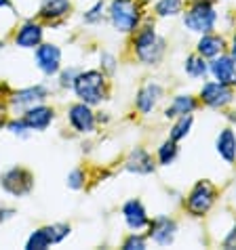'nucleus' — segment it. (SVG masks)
<instances>
[{
    "label": "nucleus",
    "mask_w": 236,
    "mask_h": 250,
    "mask_svg": "<svg viewBox=\"0 0 236 250\" xmlns=\"http://www.w3.org/2000/svg\"><path fill=\"white\" fill-rule=\"evenodd\" d=\"M70 11V0H45L43 9H40V17L45 19H59Z\"/></svg>",
    "instance_id": "6ab92c4d"
},
{
    "label": "nucleus",
    "mask_w": 236,
    "mask_h": 250,
    "mask_svg": "<svg viewBox=\"0 0 236 250\" xmlns=\"http://www.w3.org/2000/svg\"><path fill=\"white\" fill-rule=\"evenodd\" d=\"M161 95H163V91H161V86L158 84H145L142 91H140V95H137V107L142 109L143 114H148V112H152L154 109V105L158 103V99H161Z\"/></svg>",
    "instance_id": "2eb2a0df"
},
{
    "label": "nucleus",
    "mask_w": 236,
    "mask_h": 250,
    "mask_svg": "<svg viewBox=\"0 0 236 250\" xmlns=\"http://www.w3.org/2000/svg\"><path fill=\"white\" fill-rule=\"evenodd\" d=\"M45 231L48 235V240H51V244H57V242H61L68 233H70V227L64 225V223H59V225H48V227H45Z\"/></svg>",
    "instance_id": "a878e982"
},
{
    "label": "nucleus",
    "mask_w": 236,
    "mask_h": 250,
    "mask_svg": "<svg viewBox=\"0 0 236 250\" xmlns=\"http://www.w3.org/2000/svg\"><path fill=\"white\" fill-rule=\"evenodd\" d=\"M6 6H11L9 0H0V9H6Z\"/></svg>",
    "instance_id": "f704fd0d"
},
{
    "label": "nucleus",
    "mask_w": 236,
    "mask_h": 250,
    "mask_svg": "<svg viewBox=\"0 0 236 250\" xmlns=\"http://www.w3.org/2000/svg\"><path fill=\"white\" fill-rule=\"evenodd\" d=\"M36 63L47 76L57 74L61 63V51L55 44H40L36 51Z\"/></svg>",
    "instance_id": "0eeeda50"
},
{
    "label": "nucleus",
    "mask_w": 236,
    "mask_h": 250,
    "mask_svg": "<svg viewBox=\"0 0 236 250\" xmlns=\"http://www.w3.org/2000/svg\"><path fill=\"white\" fill-rule=\"evenodd\" d=\"M110 19L118 32H133L140 23V6L135 0H112Z\"/></svg>",
    "instance_id": "f03ea898"
},
{
    "label": "nucleus",
    "mask_w": 236,
    "mask_h": 250,
    "mask_svg": "<svg viewBox=\"0 0 236 250\" xmlns=\"http://www.w3.org/2000/svg\"><path fill=\"white\" fill-rule=\"evenodd\" d=\"M101 61H103V65H106L108 72H114V57H110V55H103Z\"/></svg>",
    "instance_id": "473e14b6"
},
{
    "label": "nucleus",
    "mask_w": 236,
    "mask_h": 250,
    "mask_svg": "<svg viewBox=\"0 0 236 250\" xmlns=\"http://www.w3.org/2000/svg\"><path fill=\"white\" fill-rule=\"evenodd\" d=\"M74 91L82 99V103H89V105L99 103L101 99H106V80H103V74L95 72V69L76 74Z\"/></svg>",
    "instance_id": "f257e3e1"
},
{
    "label": "nucleus",
    "mask_w": 236,
    "mask_h": 250,
    "mask_svg": "<svg viewBox=\"0 0 236 250\" xmlns=\"http://www.w3.org/2000/svg\"><path fill=\"white\" fill-rule=\"evenodd\" d=\"M135 51H137V57H140L143 63H156V61L163 57L165 42H163V38L156 36V32L152 30V27H143V30L137 34Z\"/></svg>",
    "instance_id": "7ed1b4c3"
},
{
    "label": "nucleus",
    "mask_w": 236,
    "mask_h": 250,
    "mask_svg": "<svg viewBox=\"0 0 236 250\" xmlns=\"http://www.w3.org/2000/svg\"><path fill=\"white\" fill-rule=\"evenodd\" d=\"M211 72L213 76L217 78L221 84H236V67L232 63V59L230 57H219V59H215L213 61V65H211Z\"/></svg>",
    "instance_id": "f8f14e48"
},
{
    "label": "nucleus",
    "mask_w": 236,
    "mask_h": 250,
    "mask_svg": "<svg viewBox=\"0 0 236 250\" xmlns=\"http://www.w3.org/2000/svg\"><path fill=\"white\" fill-rule=\"evenodd\" d=\"M221 48H224V40L219 36H203V40L198 42V53L203 57H215L221 53Z\"/></svg>",
    "instance_id": "412c9836"
},
{
    "label": "nucleus",
    "mask_w": 236,
    "mask_h": 250,
    "mask_svg": "<svg viewBox=\"0 0 236 250\" xmlns=\"http://www.w3.org/2000/svg\"><path fill=\"white\" fill-rule=\"evenodd\" d=\"M48 244H51V240H48V235L45 231V227L43 229H38V231H34L30 235V240H27V250H45Z\"/></svg>",
    "instance_id": "4be33fe9"
},
{
    "label": "nucleus",
    "mask_w": 236,
    "mask_h": 250,
    "mask_svg": "<svg viewBox=\"0 0 236 250\" xmlns=\"http://www.w3.org/2000/svg\"><path fill=\"white\" fill-rule=\"evenodd\" d=\"M53 120V112L45 105H34L25 112L24 122L27 124L30 130H45Z\"/></svg>",
    "instance_id": "9b49d317"
},
{
    "label": "nucleus",
    "mask_w": 236,
    "mask_h": 250,
    "mask_svg": "<svg viewBox=\"0 0 236 250\" xmlns=\"http://www.w3.org/2000/svg\"><path fill=\"white\" fill-rule=\"evenodd\" d=\"M47 97V91H45V86H32V88H24V91H17L15 95H13V105H19V107H24V105H34V103H38V101H43Z\"/></svg>",
    "instance_id": "f3484780"
},
{
    "label": "nucleus",
    "mask_w": 236,
    "mask_h": 250,
    "mask_svg": "<svg viewBox=\"0 0 236 250\" xmlns=\"http://www.w3.org/2000/svg\"><path fill=\"white\" fill-rule=\"evenodd\" d=\"M127 168L133 172H140V175H148V172L154 170V162H152L148 151L135 149V151H131V156L127 160Z\"/></svg>",
    "instance_id": "dca6fc26"
},
{
    "label": "nucleus",
    "mask_w": 236,
    "mask_h": 250,
    "mask_svg": "<svg viewBox=\"0 0 236 250\" xmlns=\"http://www.w3.org/2000/svg\"><path fill=\"white\" fill-rule=\"evenodd\" d=\"M0 48H2V42H0Z\"/></svg>",
    "instance_id": "e433bc0d"
},
{
    "label": "nucleus",
    "mask_w": 236,
    "mask_h": 250,
    "mask_svg": "<svg viewBox=\"0 0 236 250\" xmlns=\"http://www.w3.org/2000/svg\"><path fill=\"white\" fill-rule=\"evenodd\" d=\"M190 124H192V116L188 114V116H182L179 118V122L173 126V130H171V139L173 141H179L182 137H186L188 135V130H190Z\"/></svg>",
    "instance_id": "393cba45"
},
{
    "label": "nucleus",
    "mask_w": 236,
    "mask_h": 250,
    "mask_svg": "<svg viewBox=\"0 0 236 250\" xmlns=\"http://www.w3.org/2000/svg\"><path fill=\"white\" fill-rule=\"evenodd\" d=\"M70 124L78 133H91L95 128V116L89 109V103H76L70 107Z\"/></svg>",
    "instance_id": "1a4fd4ad"
},
{
    "label": "nucleus",
    "mask_w": 236,
    "mask_h": 250,
    "mask_svg": "<svg viewBox=\"0 0 236 250\" xmlns=\"http://www.w3.org/2000/svg\"><path fill=\"white\" fill-rule=\"evenodd\" d=\"M82 181H85V175H82V170H74L70 177H68V185L72 187V189H78V187L82 185Z\"/></svg>",
    "instance_id": "c756f323"
},
{
    "label": "nucleus",
    "mask_w": 236,
    "mask_h": 250,
    "mask_svg": "<svg viewBox=\"0 0 236 250\" xmlns=\"http://www.w3.org/2000/svg\"><path fill=\"white\" fill-rule=\"evenodd\" d=\"M175 156H177V145L173 141L163 143V147L158 149V160H161L163 164H171L173 160H175Z\"/></svg>",
    "instance_id": "bb28decb"
},
{
    "label": "nucleus",
    "mask_w": 236,
    "mask_h": 250,
    "mask_svg": "<svg viewBox=\"0 0 236 250\" xmlns=\"http://www.w3.org/2000/svg\"><path fill=\"white\" fill-rule=\"evenodd\" d=\"M101 11H103V2H97V4L93 6V9H91V11H89L87 15H85V21H87V23H93V21H97V19L101 17Z\"/></svg>",
    "instance_id": "c85d7f7f"
},
{
    "label": "nucleus",
    "mask_w": 236,
    "mask_h": 250,
    "mask_svg": "<svg viewBox=\"0 0 236 250\" xmlns=\"http://www.w3.org/2000/svg\"><path fill=\"white\" fill-rule=\"evenodd\" d=\"M142 250V248H145V240L142 238V235H131V238L124 242V250Z\"/></svg>",
    "instance_id": "cd10ccee"
},
{
    "label": "nucleus",
    "mask_w": 236,
    "mask_h": 250,
    "mask_svg": "<svg viewBox=\"0 0 236 250\" xmlns=\"http://www.w3.org/2000/svg\"><path fill=\"white\" fill-rule=\"evenodd\" d=\"M232 57L236 59V38H234V46H232Z\"/></svg>",
    "instance_id": "c9c22d12"
},
{
    "label": "nucleus",
    "mask_w": 236,
    "mask_h": 250,
    "mask_svg": "<svg viewBox=\"0 0 236 250\" xmlns=\"http://www.w3.org/2000/svg\"><path fill=\"white\" fill-rule=\"evenodd\" d=\"M150 238L161 246L171 244L173 238H175V223L171 219H156L154 223H150Z\"/></svg>",
    "instance_id": "9d476101"
},
{
    "label": "nucleus",
    "mask_w": 236,
    "mask_h": 250,
    "mask_svg": "<svg viewBox=\"0 0 236 250\" xmlns=\"http://www.w3.org/2000/svg\"><path fill=\"white\" fill-rule=\"evenodd\" d=\"M32 185H34V179L24 168H11L2 177V187L9 193H13V196H25V193H30Z\"/></svg>",
    "instance_id": "423d86ee"
},
{
    "label": "nucleus",
    "mask_w": 236,
    "mask_h": 250,
    "mask_svg": "<svg viewBox=\"0 0 236 250\" xmlns=\"http://www.w3.org/2000/svg\"><path fill=\"white\" fill-rule=\"evenodd\" d=\"M74 78H76L74 69H68V72H64V74H61V86H74Z\"/></svg>",
    "instance_id": "7c9ffc66"
},
{
    "label": "nucleus",
    "mask_w": 236,
    "mask_h": 250,
    "mask_svg": "<svg viewBox=\"0 0 236 250\" xmlns=\"http://www.w3.org/2000/svg\"><path fill=\"white\" fill-rule=\"evenodd\" d=\"M182 11V0H161V2L156 4V13L158 15H177V13Z\"/></svg>",
    "instance_id": "b1692460"
},
{
    "label": "nucleus",
    "mask_w": 236,
    "mask_h": 250,
    "mask_svg": "<svg viewBox=\"0 0 236 250\" xmlns=\"http://www.w3.org/2000/svg\"><path fill=\"white\" fill-rule=\"evenodd\" d=\"M40 40H43V27L36 25V23H25L22 30L17 32V36H15L17 46H22V48L38 46Z\"/></svg>",
    "instance_id": "ddd939ff"
},
{
    "label": "nucleus",
    "mask_w": 236,
    "mask_h": 250,
    "mask_svg": "<svg viewBox=\"0 0 236 250\" xmlns=\"http://www.w3.org/2000/svg\"><path fill=\"white\" fill-rule=\"evenodd\" d=\"M217 151L226 162H234L236 158V137L230 128H226L217 139Z\"/></svg>",
    "instance_id": "a211bd4d"
},
{
    "label": "nucleus",
    "mask_w": 236,
    "mask_h": 250,
    "mask_svg": "<svg viewBox=\"0 0 236 250\" xmlns=\"http://www.w3.org/2000/svg\"><path fill=\"white\" fill-rule=\"evenodd\" d=\"M215 19H217V15H215L213 6L209 2H198V4H194L188 11V15H186V25H188L192 32H209V30H213Z\"/></svg>",
    "instance_id": "20e7f679"
},
{
    "label": "nucleus",
    "mask_w": 236,
    "mask_h": 250,
    "mask_svg": "<svg viewBox=\"0 0 236 250\" xmlns=\"http://www.w3.org/2000/svg\"><path fill=\"white\" fill-rule=\"evenodd\" d=\"M200 97H203V101L207 103V105L221 107V105H226V103L232 101V91H230V86L221 84V82H209V84L203 86Z\"/></svg>",
    "instance_id": "6e6552de"
},
{
    "label": "nucleus",
    "mask_w": 236,
    "mask_h": 250,
    "mask_svg": "<svg viewBox=\"0 0 236 250\" xmlns=\"http://www.w3.org/2000/svg\"><path fill=\"white\" fill-rule=\"evenodd\" d=\"M215 200V189L213 185L209 181H200L196 187L192 189L190 198H188V210L192 214H196V217H200V214H205L207 210L211 208Z\"/></svg>",
    "instance_id": "39448f33"
},
{
    "label": "nucleus",
    "mask_w": 236,
    "mask_h": 250,
    "mask_svg": "<svg viewBox=\"0 0 236 250\" xmlns=\"http://www.w3.org/2000/svg\"><path fill=\"white\" fill-rule=\"evenodd\" d=\"M226 246H228V248H236V229H234V231H232L230 235H228Z\"/></svg>",
    "instance_id": "72a5a7b5"
},
{
    "label": "nucleus",
    "mask_w": 236,
    "mask_h": 250,
    "mask_svg": "<svg viewBox=\"0 0 236 250\" xmlns=\"http://www.w3.org/2000/svg\"><path fill=\"white\" fill-rule=\"evenodd\" d=\"M122 214H124V219H127V223H129L131 229H142V227L148 225L145 210H143V206L137 202V200H131V202L124 204Z\"/></svg>",
    "instance_id": "4468645a"
},
{
    "label": "nucleus",
    "mask_w": 236,
    "mask_h": 250,
    "mask_svg": "<svg viewBox=\"0 0 236 250\" xmlns=\"http://www.w3.org/2000/svg\"><path fill=\"white\" fill-rule=\"evenodd\" d=\"M194 107H196V103H194L192 97H188V95H186V97H184V95H182V97H175L171 105L166 107V118L186 116V114H190Z\"/></svg>",
    "instance_id": "aec40b11"
},
{
    "label": "nucleus",
    "mask_w": 236,
    "mask_h": 250,
    "mask_svg": "<svg viewBox=\"0 0 236 250\" xmlns=\"http://www.w3.org/2000/svg\"><path fill=\"white\" fill-rule=\"evenodd\" d=\"M9 128L13 130V133H19V135H24L25 130H30V128H27V124H25L24 120H19V122H11V124H9Z\"/></svg>",
    "instance_id": "2f4dec72"
},
{
    "label": "nucleus",
    "mask_w": 236,
    "mask_h": 250,
    "mask_svg": "<svg viewBox=\"0 0 236 250\" xmlns=\"http://www.w3.org/2000/svg\"><path fill=\"white\" fill-rule=\"evenodd\" d=\"M186 72H188L190 76H194V78L205 76L207 74V63L203 61V55H200V57H188V61H186Z\"/></svg>",
    "instance_id": "5701e85b"
}]
</instances>
